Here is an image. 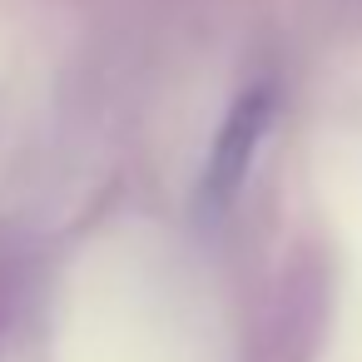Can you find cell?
<instances>
[{
	"label": "cell",
	"mask_w": 362,
	"mask_h": 362,
	"mask_svg": "<svg viewBox=\"0 0 362 362\" xmlns=\"http://www.w3.org/2000/svg\"><path fill=\"white\" fill-rule=\"evenodd\" d=\"M268 105H273L268 90H253V95H243L233 105V119L223 124L218 149H214V164H209V179H204V189L214 199H228L238 189V179H243V169L253 159V144H258V134L268 124Z\"/></svg>",
	"instance_id": "6da1fadb"
}]
</instances>
